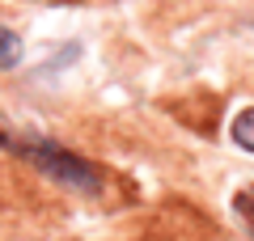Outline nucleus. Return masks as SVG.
<instances>
[{
	"instance_id": "nucleus-1",
	"label": "nucleus",
	"mask_w": 254,
	"mask_h": 241,
	"mask_svg": "<svg viewBox=\"0 0 254 241\" xmlns=\"http://www.w3.org/2000/svg\"><path fill=\"white\" fill-rule=\"evenodd\" d=\"M13 148H17L26 161H34L38 170H43L47 178H55L60 186H72V190H81V195L102 190V174L93 170L85 157L60 148V144H47V140H17Z\"/></svg>"
},
{
	"instance_id": "nucleus-2",
	"label": "nucleus",
	"mask_w": 254,
	"mask_h": 241,
	"mask_svg": "<svg viewBox=\"0 0 254 241\" xmlns=\"http://www.w3.org/2000/svg\"><path fill=\"white\" fill-rule=\"evenodd\" d=\"M229 135H233L237 148L254 152V110H242V115L233 119V127H229Z\"/></svg>"
},
{
	"instance_id": "nucleus-3",
	"label": "nucleus",
	"mask_w": 254,
	"mask_h": 241,
	"mask_svg": "<svg viewBox=\"0 0 254 241\" xmlns=\"http://www.w3.org/2000/svg\"><path fill=\"white\" fill-rule=\"evenodd\" d=\"M233 212H237V220L254 233V182H250V186H242V190L233 195Z\"/></svg>"
},
{
	"instance_id": "nucleus-4",
	"label": "nucleus",
	"mask_w": 254,
	"mask_h": 241,
	"mask_svg": "<svg viewBox=\"0 0 254 241\" xmlns=\"http://www.w3.org/2000/svg\"><path fill=\"white\" fill-rule=\"evenodd\" d=\"M17 60H21V38L0 26V68H13Z\"/></svg>"
}]
</instances>
